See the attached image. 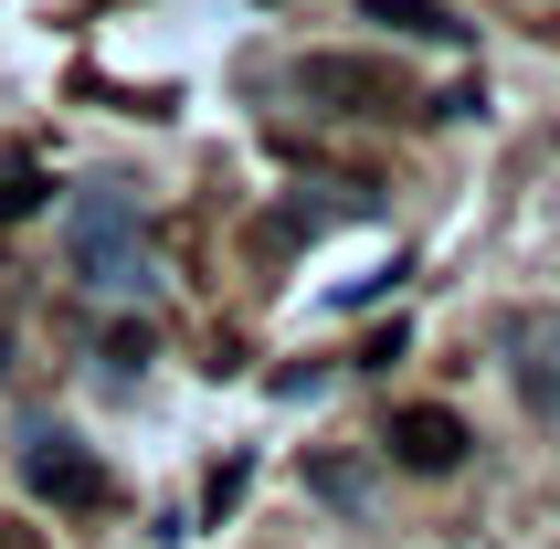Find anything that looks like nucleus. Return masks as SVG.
Masks as SVG:
<instances>
[{
  "mask_svg": "<svg viewBox=\"0 0 560 549\" xmlns=\"http://www.w3.org/2000/svg\"><path fill=\"white\" fill-rule=\"evenodd\" d=\"M63 254H74V274H85V296H149V285H159L149 212H138V190H117V180H85V190H74Z\"/></svg>",
  "mask_w": 560,
  "mask_h": 549,
  "instance_id": "nucleus-1",
  "label": "nucleus"
},
{
  "mask_svg": "<svg viewBox=\"0 0 560 549\" xmlns=\"http://www.w3.org/2000/svg\"><path fill=\"white\" fill-rule=\"evenodd\" d=\"M296 95L328 106V117H412L402 63H381V54H307L296 63Z\"/></svg>",
  "mask_w": 560,
  "mask_h": 549,
  "instance_id": "nucleus-2",
  "label": "nucleus"
},
{
  "mask_svg": "<svg viewBox=\"0 0 560 549\" xmlns=\"http://www.w3.org/2000/svg\"><path fill=\"white\" fill-rule=\"evenodd\" d=\"M381 444H392L402 476H455L476 433H466V412H444V401H402V412L381 423Z\"/></svg>",
  "mask_w": 560,
  "mask_h": 549,
  "instance_id": "nucleus-3",
  "label": "nucleus"
},
{
  "mask_svg": "<svg viewBox=\"0 0 560 549\" xmlns=\"http://www.w3.org/2000/svg\"><path fill=\"white\" fill-rule=\"evenodd\" d=\"M22 487L43 497V507H95L106 497V465H95V444H74V433H32L22 444Z\"/></svg>",
  "mask_w": 560,
  "mask_h": 549,
  "instance_id": "nucleus-4",
  "label": "nucleus"
},
{
  "mask_svg": "<svg viewBox=\"0 0 560 549\" xmlns=\"http://www.w3.org/2000/svg\"><path fill=\"white\" fill-rule=\"evenodd\" d=\"M508 381H518V401H529L539 423H560V306L508 317Z\"/></svg>",
  "mask_w": 560,
  "mask_h": 549,
  "instance_id": "nucleus-5",
  "label": "nucleus"
},
{
  "mask_svg": "<svg viewBox=\"0 0 560 549\" xmlns=\"http://www.w3.org/2000/svg\"><path fill=\"white\" fill-rule=\"evenodd\" d=\"M360 22H381L392 43H444V54L466 43V11L455 0H360Z\"/></svg>",
  "mask_w": 560,
  "mask_h": 549,
  "instance_id": "nucleus-6",
  "label": "nucleus"
},
{
  "mask_svg": "<svg viewBox=\"0 0 560 549\" xmlns=\"http://www.w3.org/2000/svg\"><path fill=\"white\" fill-rule=\"evenodd\" d=\"M307 487L328 497V507H349V518L371 507V476H360V465H339V455H317V465H307Z\"/></svg>",
  "mask_w": 560,
  "mask_h": 549,
  "instance_id": "nucleus-7",
  "label": "nucleus"
},
{
  "mask_svg": "<svg viewBox=\"0 0 560 549\" xmlns=\"http://www.w3.org/2000/svg\"><path fill=\"white\" fill-rule=\"evenodd\" d=\"M32 201H43V170H32V159H11V170H0V222L32 212Z\"/></svg>",
  "mask_w": 560,
  "mask_h": 549,
  "instance_id": "nucleus-8",
  "label": "nucleus"
},
{
  "mask_svg": "<svg viewBox=\"0 0 560 549\" xmlns=\"http://www.w3.org/2000/svg\"><path fill=\"white\" fill-rule=\"evenodd\" d=\"M0 549H43V528H11V518H0Z\"/></svg>",
  "mask_w": 560,
  "mask_h": 549,
  "instance_id": "nucleus-9",
  "label": "nucleus"
}]
</instances>
